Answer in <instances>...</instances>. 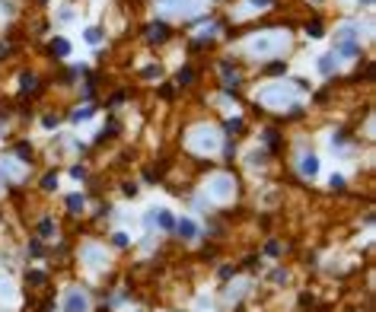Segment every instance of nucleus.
I'll list each match as a JSON object with an SVG mask.
<instances>
[{
    "label": "nucleus",
    "mask_w": 376,
    "mask_h": 312,
    "mask_svg": "<svg viewBox=\"0 0 376 312\" xmlns=\"http://www.w3.org/2000/svg\"><path fill=\"white\" fill-rule=\"evenodd\" d=\"M258 102H265V105H290V102H297L293 99V93L287 90L284 83H274V86H265V90L258 93Z\"/></svg>",
    "instance_id": "obj_1"
},
{
    "label": "nucleus",
    "mask_w": 376,
    "mask_h": 312,
    "mask_svg": "<svg viewBox=\"0 0 376 312\" xmlns=\"http://www.w3.org/2000/svg\"><path fill=\"white\" fill-rule=\"evenodd\" d=\"M281 48H287V35H258V38L252 42V54H255V58L278 54Z\"/></svg>",
    "instance_id": "obj_2"
},
{
    "label": "nucleus",
    "mask_w": 376,
    "mask_h": 312,
    "mask_svg": "<svg viewBox=\"0 0 376 312\" xmlns=\"http://www.w3.org/2000/svg\"><path fill=\"white\" fill-rule=\"evenodd\" d=\"M163 13H172V16H188L201 6V0H157Z\"/></svg>",
    "instance_id": "obj_3"
},
{
    "label": "nucleus",
    "mask_w": 376,
    "mask_h": 312,
    "mask_svg": "<svg viewBox=\"0 0 376 312\" xmlns=\"http://www.w3.org/2000/svg\"><path fill=\"white\" fill-rule=\"evenodd\" d=\"M188 147L191 150H217V134L207 131V127H198L191 134V140H188Z\"/></svg>",
    "instance_id": "obj_4"
},
{
    "label": "nucleus",
    "mask_w": 376,
    "mask_h": 312,
    "mask_svg": "<svg viewBox=\"0 0 376 312\" xmlns=\"http://www.w3.org/2000/svg\"><path fill=\"white\" fill-rule=\"evenodd\" d=\"M233 191H236V185H233L230 175H217V179L211 182V194H214V198H220V201L233 198Z\"/></svg>",
    "instance_id": "obj_5"
},
{
    "label": "nucleus",
    "mask_w": 376,
    "mask_h": 312,
    "mask_svg": "<svg viewBox=\"0 0 376 312\" xmlns=\"http://www.w3.org/2000/svg\"><path fill=\"white\" fill-rule=\"evenodd\" d=\"M64 309L67 312H86L90 309V300H86V293H80V290H70L64 300Z\"/></svg>",
    "instance_id": "obj_6"
},
{
    "label": "nucleus",
    "mask_w": 376,
    "mask_h": 312,
    "mask_svg": "<svg viewBox=\"0 0 376 312\" xmlns=\"http://www.w3.org/2000/svg\"><path fill=\"white\" fill-rule=\"evenodd\" d=\"M166 35H169V29H166L163 23H150V29H147V38H150V42H166Z\"/></svg>",
    "instance_id": "obj_7"
},
{
    "label": "nucleus",
    "mask_w": 376,
    "mask_h": 312,
    "mask_svg": "<svg viewBox=\"0 0 376 312\" xmlns=\"http://www.w3.org/2000/svg\"><path fill=\"white\" fill-rule=\"evenodd\" d=\"M51 54H55V58H67V54H70V42H67V38H51Z\"/></svg>",
    "instance_id": "obj_8"
},
{
    "label": "nucleus",
    "mask_w": 376,
    "mask_h": 312,
    "mask_svg": "<svg viewBox=\"0 0 376 312\" xmlns=\"http://www.w3.org/2000/svg\"><path fill=\"white\" fill-rule=\"evenodd\" d=\"M300 169H303V175H310V179H313V175L319 172V159H315L313 153H310V156H303V162H300Z\"/></svg>",
    "instance_id": "obj_9"
},
{
    "label": "nucleus",
    "mask_w": 376,
    "mask_h": 312,
    "mask_svg": "<svg viewBox=\"0 0 376 312\" xmlns=\"http://www.w3.org/2000/svg\"><path fill=\"white\" fill-rule=\"evenodd\" d=\"M176 229H179V236H182V239H194V223L191 220H179Z\"/></svg>",
    "instance_id": "obj_10"
},
{
    "label": "nucleus",
    "mask_w": 376,
    "mask_h": 312,
    "mask_svg": "<svg viewBox=\"0 0 376 312\" xmlns=\"http://www.w3.org/2000/svg\"><path fill=\"white\" fill-rule=\"evenodd\" d=\"M13 153H16L19 162H32V147L29 144H16V150H13Z\"/></svg>",
    "instance_id": "obj_11"
},
{
    "label": "nucleus",
    "mask_w": 376,
    "mask_h": 312,
    "mask_svg": "<svg viewBox=\"0 0 376 312\" xmlns=\"http://www.w3.org/2000/svg\"><path fill=\"white\" fill-rule=\"evenodd\" d=\"M19 86H23V90H35V86H38L35 73H19Z\"/></svg>",
    "instance_id": "obj_12"
},
{
    "label": "nucleus",
    "mask_w": 376,
    "mask_h": 312,
    "mask_svg": "<svg viewBox=\"0 0 376 312\" xmlns=\"http://www.w3.org/2000/svg\"><path fill=\"white\" fill-rule=\"evenodd\" d=\"M159 73H163V67H159V64H150V67H144V70H140V77H144V80H157Z\"/></svg>",
    "instance_id": "obj_13"
},
{
    "label": "nucleus",
    "mask_w": 376,
    "mask_h": 312,
    "mask_svg": "<svg viewBox=\"0 0 376 312\" xmlns=\"http://www.w3.org/2000/svg\"><path fill=\"white\" fill-rule=\"evenodd\" d=\"M319 70H322V73H332V70H335V54H325V58L319 61Z\"/></svg>",
    "instance_id": "obj_14"
},
{
    "label": "nucleus",
    "mask_w": 376,
    "mask_h": 312,
    "mask_svg": "<svg viewBox=\"0 0 376 312\" xmlns=\"http://www.w3.org/2000/svg\"><path fill=\"white\" fill-rule=\"evenodd\" d=\"M223 86H226V90H236V86H239V77H236L233 70H223Z\"/></svg>",
    "instance_id": "obj_15"
},
{
    "label": "nucleus",
    "mask_w": 376,
    "mask_h": 312,
    "mask_svg": "<svg viewBox=\"0 0 376 312\" xmlns=\"http://www.w3.org/2000/svg\"><path fill=\"white\" fill-rule=\"evenodd\" d=\"M157 220H159V226H166V229H172V226H176L172 214H166V210H159V214H157Z\"/></svg>",
    "instance_id": "obj_16"
},
{
    "label": "nucleus",
    "mask_w": 376,
    "mask_h": 312,
    "mask_svg": "<svg viewBox=\"0 0 376 312\" xmlns=\"http://www.w3.org/2000/svg\"><path fill=\"white\" fill-rule=\"evenodd\" d=\"M67 207H70L73 214H80V210H83V198H80V194H70V198H67Z\"/></svg>",
    "instance_id": "obj_17"
},
{
    "label": "nucleus",
    "mask_w": 376,
    "mask_h": 312,
    "mask_svg": "<svg viewBox=\"0 0 376 312\" xmlns=\"http://www.w3.org/2000/svg\"><path fill=\"white\" fill-rule=\"evenodd\" d=\"M191 77H194V73H191V67H182V70L176 73V80H179L182 86H188V83H191Z\"/></svg>",
    "instance_id": "obj_18"
},
{
    "label": "nucleus",
    "mask_w": 376,
    "mask_h": 312,
    "mask_svg": "<svg viewBox=\"0 0 376 312\" xmlns=\"http://www.w3.org/2000/svg\"><path fill=\"white\" fill-rule=\"evenodd\" d=\"M86 42L99 45V42H102V29H96V26H93V29H86Z\"/></svg>",
    "instance_id": "obj_19"
},
{
    "label": "nucleus",
    "mask_w": 376,
    "mask_h": 312,
    "mask_svg": "<svg viewBox=\"0 0 376 312\" xmlns=\"http://www.w3.org/2000/svg\"><path fill=\"white\" fill-rule=\"evenodd\" d=\"M226 134H243V121L230 118V121H226Z\"/></svg>",
    "instance_id": "obj_20"
},
{
    "label": "nucleus",
    "mask_w": 376,
    "mask_h": 312,
    "mask_svg": "<svg viewBox=\"0 0 376 312\" xmlns=\"http://www.w3.org/2000/svg\"><path fill=\"white\" fill-rule=\"evenodd\" d=\"M306 32H310L313 38H319V35H322V23H319V19H313V23L306 26Z\"/></svg>",
    "instance_id": "obj_21"
},
{
    "label": "nucleus",
    "mask_w": 376,
    "mask_h": 312,
    "mask_svg": "<svg viewBox=\"0 0 376 312\" xmlns=\"http://www.w3.org/2000/svg\"><path fill=\"white\" fill-rule=\"evenodd\" d=\"M38 233L48 239V236H55V226H51V220H42V226H38Z\"/></svg>",
    "instance_id": "obj_22"
},
{
    "label": "nucleus",
    "mask_w": 376,
    "mask_h": 312,
    "mask_svg": "<svg viewBox=\"0 0 376 312\" xmlns=\"http://www.w3.org/2000/svg\"><path fill=\"white\" fill-rule=\"evenodd\" d=\"M93 115V108H77V112H73V121H86Z\"/></svg>",
    "instance_id": "obj_23"
},
{
    "label": "nucleus",
    "mask_w": 376,
    "mask_h": 312,
    "mask_svg": "<svg viewBox=\"0 0 376 312\" xmlns=\"http://www.w3.org/2000/svg\"><path fill=\"white\" fill-rule=\"evenodd\" d=\"M55 185H58V179H55V175H45V182H42V188H45V191H51Z\"/></svg>",
    "instance_id": "obj_24"
},
{
    "label": "nucleus",
    "mask_w": 376,
    "mask_h": 312,
    "mask_svg": "<svg viewBox=\"0 0 376 312\" xmlns=\"http://www.w3.org/2000/svg\"><path fill=\"white\" fill-rule=\"evenodd\" d=\"M268 144H271V150H278V147H281V137H278L274 131H268Z\"/></svg>",
    "instance_id": "obj_25"
},
{
    "label": "nucleus",
    "mask_w": 376,
    "mask_h": 312,
    "mask_svg": "<svg viewBox=\"0 0 376 312\" xmlns=\"http://www.w3.org/2000/svg\"><path fill=\"white\" fill-rule=\"evenodd\" d=\"M29 281L32 283H45V274H42V271H35V274H29Z\"/></svg>",
    "instance_id": "obj_26"
},
{
    "label": "nucleus",
    "mask_w": 376,
    "mask_h": 312,
    "mask_svg": "<svg viewBox=\"0 0 376 312\" xmlns=\"http://www.w3.org/2000/svg\"><path fill=\"white\" fill-rule=\"evenodd\" d=\"M252 6H258V10H265V6H271V0H249Z\"/></svg>",
    "instance_id": "obj_27"
},
{
    "label": "nucleus",
    "mask_w": 376,
    "mask_h": 312,
    "mask_svg": "<svg viewBox=\"0 0 376 312\" xmlns=\"http://www.w3.org/2000/svg\"><path fill=\"white\" fill-rule=\"evenodd\" d=\"M42 121H45V127H55V125H58V118H55V115H45Z\"/></svg>",
    "instance_id": "obj_28"
},
{
    "label": "nucleus",
    "mask_w": 376,
    "mask_h": 312,
    "mask_svg": "<svg viewBox=\"0 0 376 312\" xmlns=\"http://www.w3.org/2000/svg\"><path fill=\"white\" fill-rule=\"evenodd\" d=\"M332 188H345V179H341V175H332Z\"/></svg>",
    "instance_id": "obj_29"
},
{
    "label": "nucleus",
    "mask_w": 376,
    "mask_h": 312,
    "mask_svg": "<svg viewBox=\"0 0 376 312\" xmlns=\"http://www.w3.org/2000/svg\"><path fill=\"white\" fill-rule=\"evenodd\" d=\"M6 54H10V45H6V42H0V58H6Z\"/></svg>",
    "instance_id": "obj_30"
},
{
    "label": "nucleus",
    "mask_w": 376,
    "mask_h": 312,
    "mask_svg": "<svg viewBox=\"0 0 376 312\" xmlns=\"http://www.w3.org/2000/svg\"><path fill=\"white\" fill-rule=\"evenodd\" d=\"M360 3H364V6H370V3H373V0H360Z\"/></svg>",
    "instance_id": "obj_31"
}]
</instances>
